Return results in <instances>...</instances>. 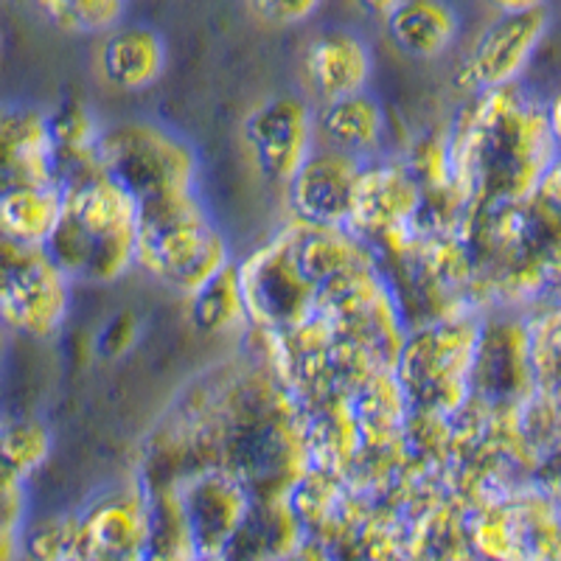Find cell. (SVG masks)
<instances>
[{"instance_id":"obj_1","label":"cell","mask_w":561,"mask_h":561,"mask_svg":"<svg viewBox=\"0 0 561 561\" xmlns=\"http://www.w3.org/2000/svg\"><path fill=\"white\" fill-rule=\"evenodd\" d=\"M45 253L73 284H110L135 264V199L102 169L65 180Z\"/></svg>"},{"instance_id":"obj_2","label":"cell","mask_w":561,"mask_h":561,"mask_svg":"<svg viewBox=\"0 0 561 561\" xmlns=\"http://www.w3.org/2000/svg\"><path fill=\"white\" fill-rule=\"evenodd\" d=\"M135 208V264L163 287L192 298L230 267L228 239L194 188L138 199Z\"/></svg>"},{"instance_id":"obj_3","label":"cell","mask_w":561,"mask_h":561,"mask_svg":"<svg viewBox=\"0 0 561 561\" xmlns=\"http://www.w3.org/2000/svg\"><path fill=\"white\" fill-rule=\"evenodd\" d=\"M96 163L133 199L169 192H192L197 154L180 135L147 122H127L102 129Z\"/></svg>"},{"instance_id":"obj_4","label":"cell","mask_w":561,"mask_h":561,"mask_svg":"<svg viewBox=\"0 0 561 561\" xmlns=\"http://www.w3.org/2000/svg\"><path fill=\"white\" fill-rule=\"evenodd\" d=\"M70 309V280L45 248L0 237V329L48 340Z\"/></svg>"},{"instance_id":"obj_5","label":"cell","mask_w":561,"mask_h":561,"mask_svg":"<svg viewBox=\"0 0 561 561\" xmlns=\"http://www.w3.org/2000/svg\"><path fill=\"white\" fill-rule=\"evenodd\" d=\"M548 26V7L517 14H500L480 34L466 62L460 65L458 82L469 90H480V93L511 88L545 39Z\"/></svg>"},{"instance_id":"obj_6","label":"cell","mask_w":561,"mask_h":561,"mask_svg":"<svg viewBox=\"0 0 561 561\" xmlns=\"http://www.w3.org/2000/svg\"><path fill=\"white\" fill-rule=\"evenodd\" d=\"M314 115L300 96H273L255 104L244 118V140L255 167L273 183L295 178L304 160L312 154Z\"/></svg>"},{"instance_id":"obj_7","label":"cell","mask_w":561,"mask_h":561,"mask_svg":"<svg viewBox=\"0 0 561 561\" xmlns=\"http://www.w3.org/2000/svg\"><path fill=\"white\" fill-rule=\"evenodd\" d=\"M363 163L354 154L337 149H320L304 160V167L289 180V203L300 219L318 228H337L351 219L357 199Z\"/></svg>"},{"instance_id":"obj_8","label":"cell","mask_w":561,"mask_h":561,"mask_svg":"<svg viewBox=\"0 0 561 561\" xmlns=\"http://www.w3.org/2000/svg\"><path fill=\"white\" fill-rule=\"evenodd\" d=\"M32 183H57L48 115L32 107H0V194Z\"/></svg>"},{"instance_id":"obj_9","label":"cell","mask_w":561,"mask_h":561,"mask_svg":"<svg viewBox=\"0 0 561 561\" xmlns=\"http://www.w3.org/2000/svg\"><path fill=\"white\" fill-rule=\"evenodd\" d=\"M374 73V57L363 37L332 28L307 48V77L323 102L363 93Z\"/></svg>"},{"instance_id":"obj_10","label":"cell","mask_w":561,"mask_h":561,"mask_svg":"<svg viewBox=\"0 0 561 561\" xmlns=\"http://www.w3.org/2000/svg\"><path fill=\"white\" fill-rule=\"evenodd\" d=\"M102 77L113 88L138 93L163 77L167 70V43L149 26H124L107 34L99 51Z\"/></svg>"},{"instance_id":"obj_11","label":"cell","mask_w":561,"mask_h":561,"mask_svg":"<svg viewBox=\"0 0 561 561\" xmlns=\"http://www.w3.org/2000/svg\"><path fill=\"white\" fill-rule=\"evenodd\" d=\"M385 20L396 48L413 59L440 57L460 32L458 12L447 0H402Z\"/></svg>"},{"instance_id":"obj_12","label":"cell","mask_w":561,"mask_h":561,"mask_svg":"<svg viewBox=\"0 0 561 561\" xmlns=\"http://www.w3.org/2000/svg\"><path fill=\"white\" fill-rule=\"evenodd\" d=\"M62 210V185L32 183L0 194V237L26 248H45Z\"/></svg>"},{"instance_id":"obj_13","label":"cell","mask_w":561,"mask_h":561,"mask_svg":"<svg viewBox=\"0 0 561 561\" xmlns=\"http://www.w3.org/2000/svg\"><path fill=\"white\" fill-rule=\"evenodd\" d=\"M318 129L329 140V147L359 158L382 144L385 110L365 90L354 96L332 99L318 113Z\"/></svg>"},{"instance_id":"obj_14","label":"cell","mask_w":561,"mask_h":561,"mask_svg":"<svg viewBox=\"0 0 561 561\" xmlns=\"http://www.w3.org/2000/svg\"><path fill=\"white\" fill-rule=\"evenodd\" d=\"M413 205L415 188L402 169H363L348 222L382 228L408 217Z\"/></svg>"},{"instance_id":"obj_15","label":"cell","mask_w":561,"mask_h":561,"mask_svg":"<svg viewBox=\"0 0 561 561\" xmlns=\"http://www.w3.org/2000/svg\"><path fill=\"white\" fill-rule=\"evenodd\" d=\"M51 453V433L32 419L0 424V480L23 483Z\"/></svg>"},{"instance_id":"obj_16","label":"cell","mask_w":561,"mask_h":561,"mask_svg":"<svg viewBox=\"0 0 561 561\" xmlns=\"http://www.w3.org/2000/svg\"><path fill=\"white\" fill-rule=\"evenodd\" d=\"M242 318H248V309H244L242 287H239V275L233 264L222 270L210 284H205L199 293L192 295V320L199 332H230Z\"/></svg>"},{"instance_id":"obj_17","label":"cell","mask_w":561,"mask_h":561,"mask_svg":"<svg viewBox=\"0 0 561 561\" xmlns=\"http://www.w3.org/2000/svg\"><path fill=\"white\" fill-rule=\"evenodd\" d=\"M45 18L73 34L110 32L122 20L127 0H37Z\"/></svg>"},{"instance_id":"obj_18","label":"cell","mask_w":561,"mask_h":561,"mask_svg":"<svg viewBox=\"0 0 561 561\" xmlns=\"http://www.w3.org/2000/svg\"><path fill=\"white\" fill-rule=\"evenodd\" d=\"M323 0H250L255 14L275 26H295L312 18Z\"/></svg>"},{"instance_id":"obj_19","label":"cell","mask_w":561,"mask_h":561,"mask_svg":"<svg viewBox=\"0 0 561 561\" xmlns=\"http://www.w3.org/2000/svg\"><path fill=\"white\" fill-rule=\"evenodd\" d=\"M135 340H138V318L122 312L104 323L102 334H99V351H102L104 357H122Z\"/></svg>"},{"instance_id":"obj_20","label":"cell","mask_w":561,"mask_h":561,"mask_svg":"<svg viewBox=\"0 0 561 561\" xmlns=\"http://www.w3.org/2000/svg\"><path fill=\"white\" fill-rule=\"evenodd\" d=\"M491 7L503 14H517V12H530V9L545 7V0H489Z\"/></svg>"},{"instance_id":"obj_21","label":"cell","mask_w":561,"mask_h":561,"mask_svg":"<svg viewBox=\"0 0 561 561\" xmlns=\"http://www.w3.org/2000/svg\"><path fill=\"white\" fill-rule=\"evenodd\" d=\"M357 3L365 9V12L374 14V18H388V14L402 3V0H357Z\"/></svg>"}]
</instances>
